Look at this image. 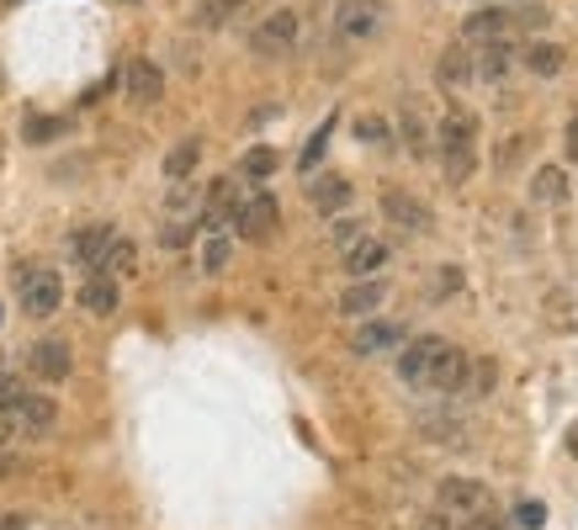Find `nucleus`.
<instances>
[{
    "label": "nucleus",
    "mask_w": 578,
    "mask_h": 530,
    "mask_svg": "<svg viewBox=\"0 0 578 530\" xmlns=\"http://www.w3.org/2000/svg\"><path fill=\"white\" fill-rule=\"evenodd\" d=\"M462 366H467V351H457L441 334H420V340H409L403 355H398V377L414 387V393H457Z\"/></svg>",
    "instance_id": "obj_1"
},
{
    "label": "nucleus",
    "mask_w": 578,
    "mask_h": 530,
    "mask_svg": "<svg viewBox=\"0 0 578 530\" xmlns=\"http://www.w3.org/2000/svg\"><path fill=\"white\" fill-rule=\"evenodd\" d=\"M441 165H446L452 186H462V180L473 176V165H478V122L467 118V112H452V118L441 122Z\"/></svg>",
    "instance_id": "obj_2"
},
{
    "label": "nucleus",
    "mask_w": 578,
    "mask_h": 530,
    "mask_svg": "<svg viewBox=\"0 0 578 530\" xmlns=\"http://www.w3.org/2000/svg\"><path fill=\"white\" fill-rule=\"evenodd\" d=\"M16 297H22V308H27L32 319H48L64 302L59 270H48V265H22V270H16Z\"/></svg>",
    "instance_id": "obj_3"
},
{
    "label": "nucleus",
    "mask_w": 578,
    "mask_h": 530,
    "mask_svg": "<svg viewBox=\"0 0 578 530\" xmlns=\"http://www.w3.org/2000/svg\"><path fill=\"white\" fill-rule=\"evenodd\" d=\"M249 48H255L260 59H281V54H292V48H298V16H292V11H271V16L255 27Z\"/></svg>",
    "instance_id": "obj_4"
},
{
    "label": "nucleus",
    "mask_w": 578,
    "mask_h": 530,
    "mask_svg": "<svg viewBox=\"0 0 578 530\" xmlns=\"http://www.w3.org/2000/svg\"><path fill=\"white\" fill-rule=\"evenodd\" d=\"M441 509L457 515V526H462V520H473V515L493 509V499H488L483 483H473V477H446V483H441Z\"/></svg>",
    "instance_id": "obj_5"
},
{
    "label": "nucleus",
    "mask_w": 578,
    "mask_h": 530,
    "mask_svg": "<svg viewBox=\"0 0 578 530\" xmlns=\"http://www.w3.org/2000/svg\"><path fill=\"white\" fill-rule=\"evenodd\" d=\"M276 223H281V207H276V197H249V202H240V212H234V229H240V239H249V244H260V239L276 234Z\"/></svg>",
    "instance_id": "obj_6"
},
{
    "label": "nucleus",
    "mask_w": 578,
    "mask_h": 530,
    "mask_svg": "<svg viewBox=\"0 0 578 530\" xmlns=\"http://www.w3.org/2000/svg\"><path fill=\"white\" fill-rule=\"evenodd\" d=\"M382 218L393 223V229H403V234H430V207L420 202V197H409V191H382Z\"/></svg>",
    "instance_id": "obj_7"
},
{
    "label": "nucleus",
    "mask_w": 578,
    "mask_h": 530,
    "mask_svg": "<svg viewBox=\"0 0 578 530\" xmlns=\"http://www.w3.org/2000/svg\"><path fill=\"white\" fill-rule=\"evenodd\" d=\"M340 37H371V32L382 27V0H340Z\"/></svg>",
    "instance_id": "obj_8"
},
{
    "label": "nucleus",
    "mask_w": 578,
    "mask_h": 530,
    "mask_svg": "<svg viewBox=\"0 0 578 530\" xmlns=\"http://www.w3.org/2000/svg\"><path fill=\"white\" fill-rule=\"evenodd\" d=\"M54 419H59V409H54V398H43V393H22V404H16V413H11V424H22V430H32V435L54 430Z\"/></svg>",
    "instance_id": "obj_9"
},
{
    "label": "nucleus",
    "mask_w": 578,
    "mask_h": 530,
    "mask_svg": "<svg viewBox=\"0 0 578 530\" xmlns=\"http://www.w3.org/2000/svg\"><path fill=\"white\" fill-rule=\"evenodd\" d=\"M122 86H127L133 101H159V96H165V75H159L149 59H133L122 69Z\"/></svg>",
    "instance_id": "obj_10"
},
{
    "label": "nucleus",
    "mask_w": 578,
    "mask_h": 530,
    "mask_svg": "<svg viewBox=\"0 0 578 530\" xmlns=\"http://www.w3.org/2000/svg\"><path fill=\"white\" fill-rule=\"evenodd\" d=\"M32 372L48 377V383H64L69 377V345L64 340H37L32 345Z\"/></svg>",
    "instance_id": "obj_11"
},
{
    "label": "nucleus",
    "mask_w": 578,
    "mask_h": 530,
    "mask_svg": "<svg viewBox=\"0 0 578 530\" xmlns=\"http://www.w3.org/2000/svg\"><path fill=\"white\" fill-rule=\"evenodd\" d=\"M382 265H388V244H382V239L362 234L351 250H345V270H351V276H377Z\"/></svg>",
    "instance_id": "obj_12"
},
{
    "label": "nucleus",
    "mask_w": 578,
    "mask_h": 530,
    "mask_svg": "<svg viewBox=\"0 0 578 530\" xmlns=\"http://www.w3.org/2000/svg\"><path fill=\"white\" fill-rule=\"evenodd\" d=\"M308 202L319 207V212H340V207L351 202V180H345V176H319V180H308Z\"/></svg>",
    "instance_id": "obj_13"
},
{
    "label": "nucleus",
    "mask_w": 578,
    "mask_h": 530,
    "mask_svg": "<svg viewBox=\"0 0 578 530\" xmlns=\"http://www.w3.org/2000/svg\"><path fill=\"white\" fill-rule=\"evenodd\" d=\"M510 27H515V22H510V11H499V5H488V11H473V16H467V37H478V43H499Z\"/></svg>",
    "instance_id": "obj_14"
},
{
    "label": "nucleus",
    "mask_w": 578,
    "mask_h": 530,
    "mask_svg": "<svg viewBox=\"0 0 578 530\" xmlns=\"http://www.w3.org/2000/svg\"><path fill=\"white\" fill-rule=\"evenodd\" d=\"M80 308H91L96 319L118 313V281H112V276H91V281L80 287Z\"/></svg>",
    "instance_id": "obj_15"
},
{
    "label": "nucleus",
    "mask_w": 578,
    "mask_h": 530,
    "mask_svg": "<svg viewBox=\"0 0 578 530\" xmlns=\"http://www.w3.org/2000/svg\"><path fill=\"white\" fill-rule=\"evenodd\" d=\"M393 345H403V329L398 324H362V334H356L351 351L356 355H382V351H393Z\"/></svg>",
    "instance_id": "obj_16"
},
{
    "label": "nucleus",
    "mask_w": 578,
    "mask_h": 530,
    "mask_svg": "<svg viewBox=\"0 0 578 530\" xmlns=\"http://www.w3.org/2000/svg\"><path fill=\"white\" fill-rule=\"evenodd\" d=\"M133 261H138L133 239L112 234V244H107V250H101V261H96V276H127V270H133Z\"/></svg>",
    "instance_id": "obj_17"
},
{
    "label": "nucleus",
    "mask_w": 578,
    "mask_h": 530,
    "mask_svg": "<svg viewBox=\"0 0 578 530\" xmlns=\"http://www.w3.org/2000/svg\"><path fill=\"white\" fill-rule=\"evenodd\" d=\"M107 244H112V229H107V223H91V229H80V234L69 239V250H75V261L80 265H96Z\"/></svg>",
    "instance_id": "obj_18"
},
{
    "label": "nucleus",
    "mask_w": 578,
    "mask_h": 530,
    "mask_svg": "<svg viewBox=\"0 0 578 530\" xmlns=\"http://www.w3.org/2000/svg\"><path fill=\"white\" fill-rule=\"evenodd\" d=\"M382 297H388V287H382V281H371V276H366V281H356V287H351V292L340 297V313H356V319H362V313H371V308H377V302H382Z\"/></svg>",
    "instance_id": "obj_19"
},
{
    "label": "nucleus",
    "mask_w": 578,
    "mask_h": 530,
    "mask_svg": "<svg viewBox=\"0 0 578 530\" xmlns=\"http://www.w3.org/2000/svg\"><path fill=\"white\" fill-rule=\"evenodd\" d=\"M531 197H536V202H563V197H568V176H563L557 165H542V170L531 176Z\"/></svg>",
    "instance_id": "obj_20"
},
{
    "label": "nucleus",
    "mask_w": 578,
    "mask_h": 530,
    "mask_svg": "<svg viewBox=\"0 0 578 530\" xmlns=\"http://www.w3.org/2000/svg\"><path fill=\"white\" fill-rule=\"evenodd\" d=\"M493 377H499V372H493V361H473V355H467L457 393H467V398H483L488 387H493Z\"/></svg>",
    "instance_id": "obj_21"
},
{
    "label": "nucleus",
    "mask_w": 578,
    "mask_h": 530,
    "mask_svg": "<svg viewBox=\"0 0 578 530\" xmlns=\"http://www.w3.org/2000/svg\"><path fill=\"white\" fill-rule=\"evenodd\" d=\"M234 212H240V202H234V186L229 180H218L213 197H208V229H223V223H234Z\"/></svg>",
    "instance_id": "obj_22"
},
{
    "label": "nucleus",
    "mask_w": 578,
    "mask_h": 530,
    "mask_svg": "<svg viewBox=\"0 0 578 530\" xmlns=\"http://www.w3.org/2000/svg\"><path fill=\"white\" fill-rule=\"evenodd\" d=\"M435 80H441V86H452V90H462L467 80H473V54L446 48V59H441V69H435Z\"/></svg>",
    "instance_id": "obj_23"
},
{
    "label": "nucleus",
    "mask_w": 578,
    "mask_h": 530,
    "mask_svg": "<svg viewBox=\"0 0 578 530\" xmlns=\"http://www.w3.org/2000/svg\"><path fill=\"white\" fill-rule=\"evenodd\" d=\"M249 0H202L197 5V27H229Z\"/></svg>",
    "instance_id": "obj_24"
},
{
    "label": "nucleus",
    "mask_w": 578,
    "mask_h": 530,
    "mask_svg": "<svg viewBox=\"0 0 578 530\" xmlns=\"http://www.w3.org/2000/svg\"><path fill=\"white\" fill-rule=\"evenodd\" d=\"M525 64H531V75H563V48L557 43H531L525 48Z\"/></svg>",
    "instance_id": "obj_25"
},
{
    "label": "nucleus",
    "mask_w": 578,
    "mask_h": 530,
    "mask_svg": "<svg viewBox=\"0 0 578 530\" xmlns=\"http://www.w3.org/2000/svg\"><path fill=\"white\" fill-rule=\"evenodd\" d=\"M510 54H515V48H510V43H504V37H499V43H488L483 54H478V64H473V69H478V75H483V80H499V75H504V69H510Z\"/></svg>",
    "instance_id": "obj_26"
},
{
    "label": "nucleus",
    "mask_w": 578,
    "mask_h": 530,
    "mask_svg": "<svg viewBox=\"0 0 578 530\" xmlns=\"http://www.w3.org/2000/svg\"><path fill=\"white\" fill-rule=\"evenodd\" d=\"M197 159H202V144H197V139H186L181 148H170V159H165V176H170V180H186L191 170H197Z\"/></svg>",
    "instance_id": "obj_27"
},
{
    "label": "nucleus",
    "mask_w": 578,
    "mask_h": 530,
    "mask_svg": "<svg viewBox=\"0 0 578 530\" xmlns=\"http://www.w3.org/2000/svg\"><path fill=\"white\" fill-rule=\"evenodd\" d=\"M240 170H244L249 180H266V176H276V148H266V144H260V148H249V154L240 159Z\"/></svg>",
    "instance_id": "obj_28"
},
{
    "label": "nucleus",
    "mask_w": 578,
    "mask_h": 530,
    "mask_svg": "<svg viewBox=\"0 0 578 530\" xmlns=\"http://www.w3.org/2000/svg\"><path fill=\"white\" fill-rule=\"evenodd\" d=\"M403 144H409V154H430V139H425L420 112H403Z\"/></svg>",
    "instance_id": "obj_29"
},
{
    "label": "nucleus",
    "mask_w": 578,
    "mask_h": 530,
    "mask_svg": "<svg viewBox=\"0 0 578 530\" xmlns=\"http://www.w3.org/2000/svg\"><path fill=\"white\" fill-rule=\"evenodd\" d=\"M515 526L542 530V526H547V504H542V499H520L515 504Z\"/></svg>",
    "instance_id": "obj_30"
},
{
    "label": "nucleus",
    "mask_w": 578,
    "mask_h": 530,
    "mask_svg": "<svg viewBox=\"0 0 578 530\" xmlns=\"http://www.w3.org/2000/svg\"><path fill=\"white\" fill-rule=\"evenodd\" d=\"M54 133H64L59 118H27V128H22V139H27V144H48Z\"/></svg>",
    "instance_id": "obj_31"
},
{
    "label": "nucleus",
    "mask_w": 578,
    "mask_h": 530,
    "mask_svg": "<svg viewBox=\"0 0 578 530\" xmlns=\"http://www.w3.org/2000/svg\"><path fill=\"white\" fill-rule=\"evenodd\" d=\"M330 133H335V118H330V122H324V128H319V133H313V139H308L303 159H298L303 170H313V165H319V154H324V144H330Z\"/></svg>",
    "instance_id": "obj_32"
},
{
    "label": "nucleus",
    "mask_w": 578,
    "mask_h": 530,
    "mask_svg": "<svg viewBox=\"0 0 578 530\" xmlns=\"http://www.w3.org/2000/svg\"><path fill=\"white\" fill-rule=\"evenodd\" d=\"M223 265H229V239L218 234V239H208V250H202V270H223Z\"/></svg>",
    "instance_id": "obj_33"
},
{
    "label": "nucleus",
    "mask_w": 578,
    "mask_h": 530,
    "mask_svg": "<svg viewBox=\"0 0 578 530\" xmlns=\"http://www.w3.org/2000/svg\"><path fill=\"white\" fill-rule=\"evenodd\" d=\"M356 139H366V144H388V122H382V118H362V122H356Z\"/></svg>",
    "instance_id": "obj_34"
},
{
    "label": "nucleus",
    "mask_w": 578,
    "mask_h": 530,
    "mask_svg": "<svg viewBox=\"0 0 578 530\" xmlns=\"http://www.w3.org/2000/svg\"><path fill=\"white\" fill-rule=\"evenodd\" d=\"M510 22H520V27H547V5H525V11H510Z\"/></svg>",
    "instance_id": "obj_35"
},
{
    "label": "nucleus",
    "mask_w": 578,
    "mask_h": 530,
    "mask_svg": "<svg viewBox=\"0 0 578 530\" xmlns=\"http://www.w3.org/2000/svg\"><path fill=\"white\" fill-rule=\"evenodd\" d=\"M462 530H510L493 509H483V515H473V520H462Z\"/></svg>",
    "instance_id": "obj_36"
},
{
    "label": "nucleus",
    "mask_w": 578,
    "mask_h": 530,
    "mask_svg": "<svg viewBox=\"0 0 578 530\" xmlns=\"http://www.w3.org/2000/svg\"><path fill=\"white\" fill-rule=\"evenodd\" d=\"M335 239H340V244H345V250H351V244L362 239V223H351V218H340V223H335Z\"/></svg>",
    "instance_id": "obj_37"
},
{
    "label": "nucleus",
    "mask_w": 578,
    "mask_h": 530,
    "mask_svg": "<svg viewBox=\"0 0 578 530\" xmlns=\"http://www.w3.org/2000/svg\"><path fill=\"white\" fill-rule=\"evenodd\" d=\"M159 239H165L170 250H181L186 239H191V229H186V223H170V229H165V234H159Z\"/></svg>",
    "instance_id": "obj_38"
},
{
    "label": "nucleus",
    "mask_w": 578,
    "mask_h": 530,
    "mask_svg": "<svg viewBox=\"0 0 578 530\" xmlns=\"http://www.w3.org/2000/svg\"><path fill=\"white\" fill-rule=\"evenodd\" d=\"M568 154L578 159V112H574V122H568Z\"/></svg>",
    "instance_id": "obj_39"
},
{
    "label": "nucleus",
    "mask_w": 578,
    "mask_h": 530,
    "mask_svg": "<svg viewBox=\"0 0 578 530\" xmlns=\"http://www.w3.org/2000/svg\"><path fill=\"white\" fill-rule=\"evenodd\" d=\"M568 451H574V462H578V424L568 430Z\"/></svg>",
    "instance_id": "obj_40"
},
{
    "label": "nucleus",
    "mask_w": 578,
    "mask_h": 530,
    "mask_svg": "<svg viewBox=\"0 0 578 530\" xmlns=\"http://www.w3.org/2000/svg\"><path fill=\"white\" fill-rule=\"evenodd\" d=\"M0 530H22V520H16V515H11V520H5V526H0Z\"/></svg>",
    "instance_id": "obj_41"
},
{
    "label": "nucleus",
    "mask_w": 578,
    "mask_h": 530,
    "mask_svg": "<svg viewBox=\"0 0 578 530\" xmlns=\"http://www.w3.org/2000/svg\"><path fill=\"white\" fill-rule=\"evenodd\" d=\"M127 5H138V0H127Z\"/></svg>",
    "instance_id": "obj_42"
}]
</instances>
